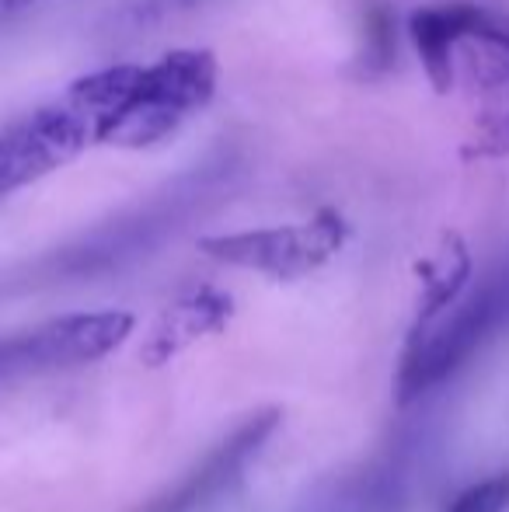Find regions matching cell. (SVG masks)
I'll return each instance as SVG.
<instances>
[{"label": "cell", "mask_w": 509, "mask_h": 512, "mask_svg": "<svg viewBox=\"0 0 509 512\" xmlns=\"http://www.w3.org/2000/svg\"><path fill=\"white\" fill-rule=\"evenodd\" d=\"M279 422H283L279 408L255 411L217 450L206 453L175 488L150 499L140 512H206L210 506H217L231 488H238V481L245 478V471L262 453V446L269 443V436L276 432Z\"/></svg>", "instance_id": "6"}, {"label": "cell", "mask_w": 509, "mask_h": 512, "mask_svg": "<svg viewBox=\"0 0 509 512\" xmlns=\"http://www.w3.org/2000/svg\"><path fill=\"white\" fill-rule=\"evenodd\" d=\"M509 509V474L471 485L447 512H506Z\"/></svg>", "instance_id": "12"}, {"label": "cell", "mask_w": 509, "mask_h": 512, "mask_svg": "<svg viewBox=\"0 0 509 512\" xmlns=\"http://www.w3.org/2000/svg\"><path fill=\"white\" fill-rule=\"evenodd\" d=\"M28 373H32V366H28L21 335L0 338V384H7V380H18V377H28Z\"/></svg>", "instance_id": "13"}, {"label": "cell", "mask_w": 509, "mask_h": 512, "mask_svg": "<svg viewBox=\"0 0 509 512\" xmlns=\"http://www.w3.org/2000/svg\"><path fill=\"white\" fill-rule=\"evenodd\" d=\"M217 91V60L206 49H175L150 67H129L119 102L95 122L98 143L147 147L175 133Z\"/></svg>", "instance_id": "1"}, {"label": "cell", "mask_w": 509, "mask_h": 512, "mask_svg": "<svg viewBox=\"0 0 509 512\" xmlns=\"http://www.w3.org/2000/svg\"><path fill=\"white\" fill-rule=\"evenodd\" d=\"M91 140V119L67 98L0 126V196H11L70 164Z\"/></svg>", "instance_id": "5"}, {"label": "cell", "mask_w": 509, "mask_h": 512, "mask_svg": "<svg viewBox=\"0 0 509 512\" xmlns=\"http://www.w3.org/2000/svg\"><path fill=\"white\" fill-rule=\"evenodd\" d=\"M471 4H443L426 7L412 18V35L419 42L422 67H426L429 81L436 91H450V60H454V42L461 39L464 25H468Z\"/></svg>", "instance_id": "11"}, {"label": "cell", "mask_w": 509, "mask_h": 512, "mask_svg": "<svg viewBox=\"0 0 509 512\" xmlns=\"http://www.w3.org/2000/svg\"><path fill=\"white\" fill-rule=\"evenodd\" d=\"M509 324V262L496 269L454 314L436 317L408 342V356L394 380V401L412 405L426 391L450 380L492 335Z\"/></svg>", "instance_id": "2"}, {"label": "cell", "mask_w": 509, "mask_h": 512, "mask_svg": "<svg viewBox=\"0 0 509 512\" xmlns=\"http://www.w3.org/2000/svg\"><path fill=\"white\" fill-rule=\"evenodd\" d=\"M422 276V293H419V307H415V324L412 335L422 331L426 324H433L440 314H447V307L454 304L464 293L471 279V255L464 248V241L457 234H447L429 262L419 265Z\"/></svg>", "instance_id": "9"}, {"label": "cell", "mask_w": 509, "mask_h": 512, "mask_svg": "<svg viewBox=\"0 0 509 512\" xmlns=\"http://www.w3.org/2000/svg\"><path fill=\"white\" fill-rule=\"evenodd\" d=\"M4 4H25V0H4Z\"/></svg>", "instance_id": "14"}, {"label": "cell", "mask_w": 509, "mask_h": 512, "mask_svg": "<svg viewBox=\"0 0 509 512\" xmlns=\"http://www.w3.org/2000/svg\"><path fill=\"white\" fill-rule=\"evenodd\" d=\"M234 317V300L227 290H217V286H199V290H189L168 304L157 314V321L150 324L147 338H143L140 359L143 366H164L185 352L189 345L203 342L210 335H220V331L231 324Z\"/></svg>", "instance_id": "8"}, {"label": "cell", "mask_w": 509, "mask_h": 512, "mask_svg": "<svg viewBox=\"0 0 509 512\" xmlns=\"http://www.w3.org/2000/svg\"><path fill=\"white\" fill-rule=\"evenodd\" d=\"M136 317L129 310H81L46 321L35 331H21L32 373L88 366L116 352L133 335Z\"/></svg>", "instance_id": "7"}, {"label": "cell", "mask_w": 509, "mask_h": 512, "mask_svg": "<svg viewBox=\"0 0 509 512\" xmlns=\"http://www.w3.org/2000/svg\"><path fill=\"white\" fill-rule=\"evenodd\" d=\"M311 512H405V488L394 467H363L318 495Z\"/></svg>", "instance_id": "10"}, {"label": "cell", "mask_w": 509, "mask_h": 512, "mask_svg": "<svg viewBox=\"0 0 509 512\" xmlns=\"http://www.w3.org/2000/svg\"><path fill=\"white\" fill-rule=\"evenodd\" d=\"M464 81L475 102L471 154L496 157L509 150V32L492 25L482 11H471L461 39L454 42L450 88Z\"/></svg>", "instance_id": "4"}, {"label": "cell", "mask_w": 509, "mask_h": 512, "mask_svg": "<svg viewBox=\"0 0 509 512\" xmlns=\"http://www.w3.org/2000/svg\"><path fill=\"white\" fill-rule=\"evenodd\" d=\"M349 237V227L335 209H321L307 223L290 227H262L241 230V234H217L203 237L199 251L213 262L238 265V269L262 272L269 279H300L335 258Z\"/></svg>", "instance_id": "3"}]
</instances>
